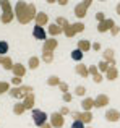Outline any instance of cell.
Returning a JSON list of instances; mask_svg holds the SVG:
<instances>
[{"instance_id": "cell-1", "label": "cell", "mask_w": 120, "mask_h": 128, "mask_svg": "<svg viewBox=\"0 0 120 128\" xmlns=\"http://www.w3.org/2000/svg\"><path fill=\"white\" fill-rule=\"evenodd\" d=\"M36 6L28 2H16L15 3V16L21 24H26L31 20H36Z\"/></svg>"}, {"instance_id": "cell-2", "label": "cell", "mask_w": 120, "mask_h": 128, "mask_svg": "<svg viewBox=\"0 0 120 128\" xmlns=\"http://www.w3.org/2000/svg\"><path fill=\"white\" fill-rule=\"evenodd\" d=\"M0 6L3 8V13H2V16H0V21H2L3 24H8V23L15 18V10H12V3L6 2V0H2V2H0Z\"/></svg>"}, {"instance_id": "cell-3", "label": "cell", "mask_w": 120, "mask_h": 128, "mask_svg": "<svg viewBox=\"0 0 120 128\" xmlns=\"http://www.w3.org/2000/svg\"><path fill=\"white\" fill-rule=\"evenodd\" d=\"M32 92V88L31 86H20V88H13L10 89V96L15 97V99H24L28 94Z\"/></svg>"}, {"instance_id": "cell-4", "label": "cell", "mask_w": 120, "mask_h": 128, "mask_svg": "<svg viewBox=\"0 0 120 128\" xmlns=\"http://www.w3.org/2000/svg\"><path fill=\"white\" fill-rule=\"evenodd\" d=\"M31 117H32V122H34V125H38L39 128L44 126L46 122H47V114L42 112V110H39V109H32V110H31Z\"/></svg>"}, {"instance_id": "cell-5", "label": "cell", "mask_w": 120, "mask_h": 128, "mask_svg": "<svg viewBox=\"0 0 120 128\" xmlns=\"http://www.w3.org/2000/svg\"><path fill=\"white\" fill-rule=\"evenodd\" d=\"M83 31H84V24H83V23H73V24H68L63 29V34H65L66 38H73L75 34L83 32Z\"/></svg>"}, {"instance_id": "cell-6", "label": "cell", "mask_w": 120, "mask_h": 128, "mask_svg": "<svg viewBox=\"0 0 120 128\" xmlns=\"http://www.w3.org/2000/svg\"><path fill=\"white\" fill-rule=\"evenodd\" d=\"M91 6V0H84V2H80L78 5L75 6V15L78 18H84L86 13H88V8Z\"/></svg>"}, {"instance_id": "cell-7", "label": "cell", "mask_w": 120, "mask_h": 128, "mask_svg": "<svg viewBox=\"0 0 120 128\" xmlns=\"http://www.w3.org/2000/svg\"><path fill=\"white\" fill-rule=\"evenodd\" d=\"M72 117L75 120L83 122V123H91V120H92V114L91 112H72Z\"/></svg>"}, {"instance_id": "cell-8", "label": "cell", "mask_w": 120, "mask_h": 128, "mask_svg": "<svg viewBox=\"0 0 120 128\" xmlns=\"http://www.w3.org/2000/svg\"><path fill=\"white\" fill-rule=\"evenodd\" d=\"M63 123H65V120H63V115L60 112H54L50 115V125H52V128H62Z\"/></svg>"}, {"instance_id": "cell-9", "label": "cell", "mask_w": 120, "mask_h": 128, "mask_svg": "<svg viewBox=\"0 0 120 128\" xmlns=\"http://www.w3.org/2000/svg\"><path fill=\"white\" fill-rule=\"evenodd\" d=\"M57 47V41L54 38H49L42 46V54H54V49Z\"/></svg>"}, {"instance_id": "cell-10", "label": "cell", "mask_w": 120, "mask_h": 128, "mask_svg": "<svg viewBox=\"0 0 120 128\" xmlns=\"http://www.w3.org/2000/svg\"><path fill=\"white\" fill-rule=\"evenodd\" d=\"M114 26H115L114 20H112V18H106L102 23H99V24H98V31L99 32H106V31H109V29H112Z\"/></svg>"}, {"instance_id": "cell-11", "label": "cell", "mask_w": 120, "mask_h": 128, "mask_svg": "<svg viewBox=\"0 0 120 128\" xmlns=\"http://www.w3.org/2000/svg\"><path fill=\"white\" fill-rule=\"evenodd\" d=\"M32 36H34L36 39H38V41H47V34H46V31H44V28H42V26H38L36 24L34 26V29H32Z\"/></svg>"}, {"instance_id": "cell-12", "label": "cell", "mask_w": 120, "mask_h": 128, "mask_svg": "<svg viewBox=\"0 0 120 128\" xmlns=\"http://www.w3.org/2000/svg\"><path fill=\"white\" fill-rule=\"evenodd\" d=\"M107 104H109V96H106V94H99V96L94 99V107H98V109L106 107Z\"/></svg>"}, {"instance_id": "cell-13", "label": "cell", "mask_w": 120, "mask_h": 128, "mask_svg": "<svg viewBox=\"0 0 120 128\" xmlns=\"http://www.w3.org/2000/svg\"><path fill=\"white\" fill-rule=\"evenodd\" d=\"M106 120L107 122H118L120 120V112L115 109H109L107 112H106Z\"/></svg>"}, {"instance_id": "cell-14", "label": "cell", "mask_w": 120, "mask_h": 128, "mask_svg": "<svg viewBox=\"0 0 120 128\" xmlns=\"http://www.w3.org/2000/svg\"><path fill=\"white\" fill-rule=\"evenodd\" d=\"M23 106L26 107V110H32L34 109V94H28V96L23 99Z\"/></svg>"}, {"instance_id": "cell-15", "label": "cell", "mask_w": 120, "mask_h": 128, "mask_svg": "<svg viewBox=\"0 0 120 128\" xmlns=\"http://www.w3.org/2000/svg\"><path fill=\"white\" fill-rule=\"evenodd\" d=\"M12 72H13V75H15V76H18V78H23V76H24V73H26V66H23L21 63H15Z\"/></svg>"}, {"instance_id": "cell-16", "label": "cell", "mask_w": 120, "mask_h": 128, "mask_svg": "<svg viewBox=\"0 0 120 128\" xmlns=\"http://www.w3.org/2000/svg\"><path fill=\"white\" fill-rule=\"evenodd\" d=\"M0 65H2L5 70H13V65H15V63L12 62V58H10V57L0 55Z\"/></svg>"}, {"instance_id": "cell-17", "label": "cell", "mask_w": 120, "mask_h": 128, "mask_svg": "<svg viewBox=\"0 0 120 128\" xmlns=\"http://www.w3.org/2000/svg\"><path fill=\"white\" fill-rule=\"evenodd\" d=\"M104 62H107L110 66H115V58H114V50L107 49L104 50Z\"/></svg>"}, {"instance_id": "cell-18", "label": "cell", "mask_w": 120, "mask_h": 128, "mask_svg": "<svg viewBox=\"0 0 120 128\" xmlns=\"http://www.w3.org/2000/svg\"><path fill=\"white\" fill-rule=\"evenodd\" d=\"M47 23H49L47 13L41 12V13H38V15H36V24H38V26H44V24H47Z\"/></svg>"}, {"instance_id": "cell-19", "label": "cell", "mask_w": 120, "mask_h": 128, "mask_svg": "<svg viewBox=\"0 0 120 128\" xmlns=\"http://www.w3.org/2000/svg\"><path fill=\"white\" fill-rule=\"evenodd\" d=\"M75 70H76V73H78L80 76H83V78H86V76L89 75V70H88V66H86L84 63H78Z\"/></svg>"}, {"instance_id": "cell-20", "label": "cell", "mask_w": 120, "mask_h": 128, "mask_svg": "<svg viewBox=\"0 0 120 128\" xmlns=\"http://www.w3.org/2000/svg\"><path fill=\"white\" fill-rule=\"evenodd\" d=\"M81 107H83V110H84V112H89V110L94 107V99H91V97H86V99H83Z\"/></svg>"}, {"instance_id": "cell-21", "label": "cell", "mask_w": 120, "mask_h": 128, "mask_svg": "<svg viewBox=\"0 0 120 128\" xmlns=\"http://www.w3.org/2000/svg\"><path fill=\"white\" fill-rule=\"evenodd\" d=\"M117 76H118L117 68H115V66H109L107 73H106V78H107V80H110V81H114V80L117 78Z\"/></svg>"}, {"instance_id": "cell-22", "label": "cell", "mask_w": 120, "mask_h": 128, "mask_svg": "<svg viewBox=\"0 0 120 128\" xmlns=\"http://www.w3.org/2000/svg\"><path fill=\"white\" fill-rule=\"evenodd\" d=\"M47 31H49V34H50V36H58V34H62V32H63V29L58 28L57 24H49Z\"/></svg>"}, {"instance_id": "cell-23", "label": "cell", "mask_w": 120, "mask_h": 128, "mask_svg": "<svg viewBox=\"0 0 120 128\" xmlns=\"http://www.w3.org/2000/svg\"><path fill=\"white\" fill-rule=\"evenodd\" d=\"M92 47V44L89 41H84V39H81V41H78V49L81 50V52H86V50H89Z\"/></svg>"}, {"instance_id": "cell-24", "label": "cell", "mask_w": 120, "mask_h": 128, "mask_svg": "<svg viewBox=\"0 0 120 128\" xmlns=\"http://www.w3.org/2000/svg\"><path fill=\"white\" fill-rule=\"evenodd\" d=\"M26 110V107L23 106V102H16L15 107H13V112H15V115H23Z\"/></svg>"}, {"instance_id": "cell-25", "label": "cell", "mask_w": 120, "mask_h": 128, "mask_svg": "<svg viewBox=\"0 0 120 128\" xmlns=\"http://www.w3.org/2000/svg\"><path fill=\"white\" fill-rule=\"evenodd\" d=\"M28 66L31 70L38 68V66H39V58H38V57H31V58H29V62H28Z\"/></svg>"}, {"instance_id": "cell-26", "label": "cell", "mask_w": 120, "mask_h": 128, "mask_svg": "<svg viewBox=\"0 0 120 128\" xmlns=\"http://www.w3.org/2000/svg\"><path fill=\"white\" fill-rule=\"evenodd\" d=\"M55 24H57V26H58V28H62V29H65V28H66V26H68V24H70V23H68V21H66V20H65V18H60V16H58V18H57V20H55Z\"/></svg>"}, {"instance_id": "cell-27", "label": "cell", "mask_w": 120, "mask_h": 128, "mask_svg": "<svg viewBox=\"0 0 120 128\" xmlns=\"http://www.w3.org/2000/svg\"><path fill=\"white\" fill-rule=\"evenodd\" d=\"M60 83H62V81H60L58 76H49V80H47V84L49 86H58Z\"/></svg>"}, {"instance_id": "cell-28", "label": "cell", "mask_w": 120, "mask_h": 128, "mask_svg": "<svg viewBox=\"0 0 120 128\" xmlns=\"http://www.w3.org/2000/svg\"><path fill=\"white\" fill-rule=\"evenodd\" d=\"M6 52H8V42L0 41V55H6Z\"/></svg>"}, {"instance_id": "cell-29", "label": "cell", "mask_w": 120, "mask_h": 128, "mask_svg": "<svg viewBox=\"0 0 120 128\" xmlns=\"http://www.w3.org/2000/svg\"><path fill=\"white\" fill-rule=\"evenodd\" d=\"M72 58H73V60H76V62H80V60L83 58V52H81L80 49L73 50V52H72Z\"/></svg>"}, {"instance_id": "cell-30", "label": "cell", "mask_w": 120, "mask_h": 128, "mask_svg": "<svg viewBox=\"0 0 120 128\" xmlns=\"http://www.w3.org/2000/svg\"><path fill=\"white\" fill-rule=\"evenodd\" d=\"M42 60L46 63H52L54 62V54H42Z\"/></svg>"}, {"instance_id": "cell-31", "label": "cell", "mask_w": 120, "mask_h": 128, "mask_svg": "<svg viewBox=\"0 0 120 128\" xmlns=\"http://www.w3.org/2000/svg\"><path fill=\"white\" fill-rule=\"evenodd\" d=\"M88 70H89V75H92V76H98V75H99V68H98L96 65L88 66Z\"/></svg>"}, {"instance_id": "cell-32", "label": "cell", "mask_w": 120, "mask_h": 128, "mask_svg": "<svg viewBox=\"0 0 120 128\" xmlns=\"http://www.w3.org/2000/svg\"><path fill=\"white\" fill-rule=\"evenodd\" d=\"M8 89H10V84H8V83H5V81H0V94L6 92Z\"/></svg>"}, {"instance_id": "cell-33", "label": "cell", "mask_w": 120, "mask_h": 128, "mask_svg": "<svg viewBox=\"0 0 120 128\" xmlns=\"http://www.w3.org/2000/svg\"><path fill=\"white\" fill-rule=\"evenodd\" d=\"M109 66H110V65H109L107 62H101V63H99V72H106V73H107Z\"/></svg>"}, {"instance_id": "cell-34", "label": "cell", "mask_w": 120, "mask_h": 128, "mask_svg": "<svg viewBox=\"0 0 120 128\" xmlns=\"http://www.w3.org/2000/svg\"><path fill=\"white\" fill-rule=\"evenodd\" d=\"M84 92H86V88L84 86H78L75 89V94H76V96H84Z\"/></svg>"}, {"instance_id": "cell-35", "label": "cell", "mask_w": 120, "mask_h": 128, "mask_svg": "<svg viewBox=\"0 0 120 128\" xmlns=\"http://www.w3.org/2000/svg\"><path fill=\"white\" fill-rule=\"evenodd\" d=\"M21 80H23V78H18V76H13V78H12V84L15 86V88H20V84H21Z\"/></svg>"}, {"instance_id": "cell-36", "label": "cell", "mask_w": 120, "mask_h": 128, "mask_svg": "<svg viewBox=\"0 0 120 128\" xmlns=\"http://www.w3.org/2000/svg\"><path fill=\"white\" fill-rule=\"evenodd\" d=\"M58 89L62 91L63 94H66V92H68V84H66V83H63V81H62V83H60V84H58Z\"/></svg>"}, {"instance_id": "cell-37", "label": "cell", "mask_w": 120, "mask_h": 128, "mask_svg": "<svg viewBox=\"0 0 120 128\" xmlns=\"http://www.w3.org/2000/svg\"><path fill=\"white\" fill-rule=\"evenodd\" d=\"M72 128H84V123H83V122H80V120H73Z\"/></svg>"}, {"instance_id": "cell-38", "label": "cell", "mask_w": 120, "mask_h": 128, "mask_svg": "<svg viewBox=\"0 0 120 128\" xmlns=\"http://www.w3.org/2000/svg\"><path fill=\"white\" fill-rule=\"evenodd\" d=\"M96 20H98L99 23H102V21H104V20H106L104 13H102V12H98V13H96Z\"/></svg>"}, {"instance_id": "cell-39", "label": "cell", "mask_w": 120, "mask_h": 128, "mask_svg": "<svg viewBox=\"0 0 120 128\" xmlns=\"http://www.w3.org/2000/svg\"><path fill=\"white\" fill-rule=\"evenodd\" d=\"M60 114H62V115H68L70 109H68V107H62V109H60Z\"/></svg>"}, {"instance_id": "cell-40", "label": "cell", "mask_w": 120, "mask_h": 128, "mask_svg": "<svg viewBox=\"0 0 120 128\" xmlns=\"http://www.w3.org/2000/svg\"><path fill=\"white\" fill-rule=\"evenodd\" d=\"M110 31H112V34H114V36H117V34H118V32H120V28H118V26H117V24H115V26H114V28H112V29H110Z\"/></svg>"}, {"instance_id": "cell-41", "label": "cell", "mask_w": 120, "mask_h": 128, "mask_svg": "<svg viewBox=\"0 0 120 128\" xmlns=\"http://www.w3.org/2000/svg\"><path fill=\"white\" fill-rule=\"evenodd\" d=\"M63 100H65V102H70V100H72V94H70V92L63 94Z\"/></svg>"}, {"instance_id": "cell-42", "label": "cell", "mask_w": 120, "mask_h": 128, "mask_svg": "<svg viewBox=\"0 0 120 128\" xmlns=\"http://www.w3.org/2000/svg\"><path fill=\"white\" fill-rule=\"evenodd\" d=\"M92 49H94V50H101V44H99V42H94V44H92Z\"/></svg>"}, {"instance_id": "cell-43", "label": "cell", "mask_w": 120, "mask_h": 128, "mask_svg": "<svg viewBox=\"0 0 120 128\" xmlns=\"http://www.w3.org/2000/svg\"><path fill=\"white\" fill-rule=\"evenodd\" d=\"M102 81V76H101V73H99L98 76H94V83H101Z\"/></svg>"}, {"instance_id": "cell-44", "label": "cell", "mask_w": 120, "mask_h": 128, "mask_svg": "<svg viewBox=\"0 0 120 128\" xmlns=\"http://www.w3.org/2000/svg\"><path fill=\"white\" fill-rule=\"evenodd\" d=\"M41 128H52V125H50V123H46V125L41 126Z\"/></svg>"}, {"instance_id": "cell-45", "label": "cell", "mask_w": 120, "mask_h": 128, "mask_svg": "<svg viewBox=\"0 0 120 128\" xmlns=\"http://www.w3.org/2000/svg\"><path fill=\"white\" fill-rule=\"evenodd\" d=\"M115 12H117V15H120V3L117 5V10H115Z\"/></svg>"}]
</instances>
